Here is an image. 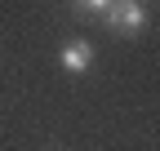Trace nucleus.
I'll list each match as a JSON object with an SVG mask.
<instances>
[{"instance_id":"2","label":"nucleus","mask_w":160,"mask_h":151,"mask_svg":"<svg viewBox=\"0 0 160 151\" xmlns=\"http://www.w3.org/2000/svg\"><path fill=\"white\" fill-rule=\"evenodd\" d=\"M89 62H93V45H89V40H71V45H62V67H67L71 76H80Z\"/></svg>"},{"instance_id":"1","label":"nucleus","mask_w":160,"mask_h":151,"mask_svg":"<svg viewBox=\"0 0 160 151\" xmlns=\"http://www.w3.org/2000/svg\"><path fill=\"white\" fill-rule=\"evenodd\" d=\"M102 18H107V27H111L116 36H138L142 22H147V9L138 5V0H116V5L102 9Z\"/></svg>"}]
</instances>
